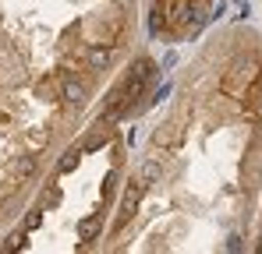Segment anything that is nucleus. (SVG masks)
Masks as SVG:
<instances>
[{
    "label": "nucleus",
    "instance_id": "obj_4",
    "mask_svg": "<svg viewBox=\"0 0 262 254\" xmlns=\"http://www.w3.org/2000/svg\"><path fill=\"white\" fill-rule=\"evenodd\" d=\"M216 0H145V29L156 42H184L202 32Z\"/></svg>",
    "mask_w": 262,
    "mask_h": 254
},
{
    "label": "nucleus",
    "instance_id": "obj_2",
    "mask_svg": "<svg viewBox=\"0 0 262 254\" xmlns=\"http://www.w3.org/2000/svg\"><path fill=\"white\" fill-rule=\"evenodd\" d=\"M145 46V0H0V237Z\"/></svg>",
    "mask_w": 262,
    "mask_h": 254
},
{
    "label": "nucleus",
    "instance_id": "obj_3",
    "mask_svg": "<svg viewBox=\"0 0 262 254\" xmlns=\"http://www.w3.org/2000/svg\"><path fill=\"white\" fill-rule=\"evenodd\" d=\"M131 113L114 95L46 173L21 219L0 237V251H99L114 215L128 148L121 124Z\"/></svg>",
    "mask_w": 262,
    "mask_h": 254
},
{
    "label": "nucleus",
    "instance_id": "obj_1",
    "mask_svg": "<svg viewBox=\"0 0 262 254\" xmlns=\"http://www.w3.org/2000/svg\"><path fill=\"white\" fill-rule=\"evenodd\" d=\"M262 169V49L206 42L170 82L121 180L99 251H241L237 215Z\"/></svg>",
    "mask_w": 262,
    "mask_h": 254
}]
</instances>
